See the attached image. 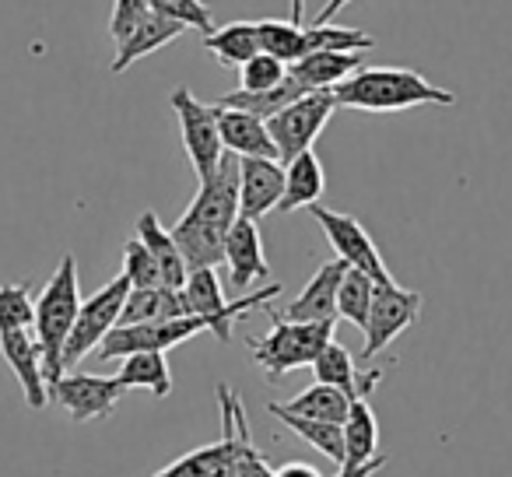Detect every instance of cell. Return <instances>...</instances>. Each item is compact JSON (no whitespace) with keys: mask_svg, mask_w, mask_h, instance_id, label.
I'll use <instances>...</instances> for the list:
<instances>
[{"mask_svg":"<svg viewBox=\"0 0 512 477\" xmlns=\"http://www.w3.org/2000/svg\"><path fill=\"white\" fill-rule=\"evenodd\" d=\"M218 404H221V439L179 456V460L155 470L151 477H232L242 428H246V411H242L235 390L225 383L218 386Z\"/></svg>","mask_w":512,"mask_h":477,"instance_id":"5b68a950","label":"cell"},{"mask_svg":"<svg viewBox=\"0 0 512 477\" xmlns=\"http://www.w3.org/2000/svg\"><path fill=\"white\" fill-rule=\"evenodd\" d=\"M256 32H260V50L274 53L285 64H295L309 53V29H302V22H281V18H264L256 22Z\"/></svg>","mask_w":512,"mask_h":477,"instance_id":"f1b7e54d","label":"cell"},{"mask_svg":"<svg viewBox=\"0 0 512 477\" xmlns=\"http://www.w3.org/2000/svg\"><path fill=\"white\" fill-rule=\"evenodd\" d=\"M379 449V421H376V411L369 407V400L358 397L351 400V411L344 418V470L351 467H362L369 463Z\"/></svg>","mask_w":512,"mask_h":477,"instance_id":"603a6c76","label":"cell"},{"mask_svg":"<svg viewBox=\"0 0 512 477\" xmlns=\"http://www.w3.org/2000/svg\"><path fill=\"white\" fill-rule=\"evenodd\" d=\"M372 288H376V281L369 274L358 271V267H348V274L341 278V288H337V320L365 330L369 306H372Z\"/></svg>","mask_w":512,"mask_h":477,"instance_id":"f546056e","label":"cell"},{"mask_svg":"<svg viewBox=\"0 0 512 477\" xmlns=\"http://www.w3.org/2000/svg\"><path fill=\"white\" fill-rule=\"evenodd\" d=\"M148 8L172 18V22L186 25V29H197L200 36H207V32L214 29L211 8H207L204 0H148Z\"/></svg>","mask_w":512,"mask_h":477,"instance_id":"836d02e7","label":"cell"},{"mask_svg":"<svg viewBox=\"0 0 512 477\" xmlns=\"http://www.w3.org/2000/svg\"><path fill=\"white\" fill-rule=\"evenodd\" d=\"M362 67V53H344V50H313L302 60L288 64V74L299 81L306 92H320V88H334L344 78Z\"/></svg>","mask_w":512,"mask_h":477,"instance_id":"ffe728a7","label":"cell"},{"mask_svg":"<svg viewBox=\"0 0 512 477\" xmlns=\"http://www.w3.org/2000/svg\"><path fill=\"white\" fill-rule=\"evenodd\" d=\"M225 264H228V285L235 292H246L249 285L271 281V264L264 257V239L253 218H235L225 239Z\"/></svg>","mask_w":512,"mask_h":477,"instance_id":"5bb4252c","label":"cell"},{"mask_svg":"<svg viewBox=\"0 0 512 477\" xmlns=\"http://www.w3.org/2000/svg\"><path fill=\"white\" fill-rule=\"evenodd\" d=\"M383 467H386V456H372V460L362 463V467H351V470L341 467V474H337V477H376Z\"/></svg>","mask_w":512,"mask_h":477,"instance_id":"d590c367","label":"cell"},{"mask_svg":"<svg viewBox=\"0 0 512 477\" xmlns=\"http://www.w3.org/2000/svg\"><path fill=\"white\" fill-rule=\"evenodd\" d=\"M36 320V302L22 281L0 285V330H22Z\"/></svg>","mask_w":512,"mask_h":477,"instance_id":"1f68e13d","label":"cell"},{"mask_svg":"<svg viewBox=\"0 0 512 477\" xmlns=\"http://www.w3.org/2000/svg\"><path fill=\"white\" fill-rule=\"evenodd\" d=\"M267 411L278 421H285V428H292V432L299 435L302 442H309L316 453L334 460L337 467L344 463V425H337V421H320V418H302V414L285 411L281 404H267Z\"/></svg>","mask_w":512,"mask_h":477,"instance_id":"4316f807","label":"cell"},{"mask_svg":"<svg viewBox=\"0 0 512 477\" xmlns=\"http://www.w3.org/2000/svg\"><path fill=\"white\" fill-rule=\"evenodd\" d=\"M344 274H348V264H344L341 257L327 260V264L306 281L299 299L281 316H288V320H306V323H337V288H341Z\"/></svg>","mask_w":512,"mask_h":477,"instance_id":"2e32d148","label":"cell"},{"mask_svg":"<svg viewBox=\"0 0 512 477\" xmlns=\"http://www.w3.org/2000/svg\"><path fill=\"white\" fill-rule=\"evenodd\" d=\"M306 18V0H292V22H302Z\"/></svg>","mask_w":512,"mask_h":477,"instance_id":"f35d334b","label":"cell"},{"mask_svg":"<svg viewBox=\"0 0 512 477\" xmlns=\"http://www.w3.org/2000/svg\"><path fill=\"white\" fill-rule=\"evenodd\" d=\"M127 295H130V281L123 278V274H116V278L109 281V285H102L92 299L81 302L78 320H74V330H71V337H67V348H64V369L81 365L102 341H106L109 330L120 327Z\"/></svg>","mask_w":512,"mask_h":477,"instance_id":"ba28073f","label":"cell"},{"mask_svg":"<svg viewBox=\"0 0 512 477\" xmlns=\"http://www.w3.org/2000/svg\"><path fill=\"white\" fill-rule=\"evenodd\" d=\"M218 106V102H214ZM218 130H221V144L225 151L239 158H278L274 148V137L267 130L264 116L249 113V109H235V106H218Z\"/></svg>","mask_w":512,"mask_h":477,"instance_id":"e0dca14e","label":"cell"},{"mask_svg":"<svg viewBox=\"0 0 512 477\" xmlns=\"http://www.w3.org/2000/svg\"><path fill=\"white\" fill-rule=\"evenodd\" d=\"M285 193V162L278 158H239V214L260 221L278 211Z\"/></svg>","mask_w":512,"mask_h":477,"instance_id":"9a60e30c","label":"cell"},{"mask_svg":"<svg viewBox=\"0 0 512 477\" xmlns=\"http://www.w3.org/2000/svg\"><path fill=\"white\" fill-rule=\"evenodd\" d=\"M309 369H313L316 383L341 386V390H348L355 400L358 397L369 400V393L383 383V369H379V365H372V369H358L355 355H351L341 341H330L327 348L316 355V362L309 365Z\"/></svg>","mask_w":512,"mask_h":477,"instance_id":"ac0fdd59","label":"cell"},{"mask_svg":"<svg viewBox=\"0 0 512 477\" xmlns=\"http://www.w3.org/2000/svg\"><path fill=\"white\" fill-rule=\"evenodd\" d=\"M148 0H113V18H109V36L116 39V43H123V39L130 36V32L137 29V25L148 18Z\"/></svg>","mask_w":512,"mask_h":477,"instance_id":"e575fe53","label":"cell"},{"mask_svg":"<svg viewBox=\"0 0 512 477\" xmlns=\"http://www.w3.org/2000/svg\"><path fill=\"white\" fill-rule=\"evenodd\" d=\"M211 334L214 323L207 316H172V320H155V323H120V327L109 330L106 341L95 348V355L102 362H113V358H127L134 351H169L176 344L190 341L197 334Z\"/></svg>","mask_w":512,"mask_h":477,"instance_id":"9c48e42d","label":"cell"},{"mask_svg":"<svg viewBox=\"0 0 512 477\" xmlns=\"http://www.w3.org/2000/svg\"><path fill=\"white\" fill-rule=\"evenodd\" d=\"M172 113H176V120H179L186 158H190L193 172H197V183H200V179H207L218 169L221 155H225V144H221V130H218V106L200 102L190 88L179 85L176 92H172Z\"/></svg>","mask_w":512,"mask_h":477,"instance_id":"52a82bcc","label":"cell"},{"mask_svg":"<svg viewBox=\"0 0 512 477\" xmlns=\"http://www.w3.org/2000/svg\"><path fill=\"white\" fill-rule=\"evenodd\" d=\"M351 393L341 390V386H330V383H313L309 390H302L299 397L285 400V411L292 414H302V418H320V421H337V425H344V418H348L351 411Z\"/></svg>","mask_w":512,"mask_h":477,"instance_id":"83f0119b","label":"cell"},{"mask_svg":"<svg viewBox=\"0 0 512 477\" xmlns=\"http://www.w3.org/2000/svg\"><path fill=\"white\" fill-rule=\"evenodd\" d=\"M348 4H351V0H327V4H323V11L316 15V25H323V22H330L334 15H341Z\"/></svg>","mask_w":512,"mask_h":477,"instance_id":"74e56055","label":"cell"},{"mask_svg":"<svg viewBox=\"0 0 512 477\" xmlns=\"http://www.w3.org/2000/svg\"><path fill=\"white\" fill-rule=\"evenodd\" d=\"M81 309V281H78V260L74 253H67L60 260V267L53 271V278L46 281V288L36 299V320H32V334L43 351V369H46V386H57L64 376V348L67 337L74 330Z\"/></svg>","mask_w":512,"mask_h":477,"instance_id":"3957f363","label":"cell"},{"mask_svg":"<svg viewBox=\"0 0 512 477\" xmlns=\"http://www.w3.org/2000/svg\"><path fill=\"white\" fill-rule=\"evenodd\" d=\"M267 313H271V334L249 341V351L271 383L285 379L295 369H309L316 355L334 341V323L288 320V316L274 313L271 306H267Z\"/></svg>","mask_w":512,"mask_h":477,"instance_id":"277c9868","label":"cell"},{"mask_svg":"<svg viewBox=\"0 0 512 477\" xmlns=\"http://www.w3.org/2000/svg\"><path fill=\"white\" fill-rule=\"evenodd\" d=\"M323 190H327V172H323V162L316 158V151H302L292 162H285V193H281L278 211L292 214L299 207L320 204Z\"/></svg>","mask_w":512,"mask_h":477,"instance_id":"44dd1931","label":"cell"},{"mask_svg":"<svg viewBox=\"0 0 512 477\" xmlns=\"http://www.w3.org/2000/svg\"><path fill=\"white\" fill-rule=\"evenodd\" d=\"M120 372L116 379L123 390H148L155 397H169L172 393V369L165 351H134V355L120 358Z\"/></svg>","mask_w":512,"mask_h":477,"instance_id":"484cf974","label":"cell"},{"mask_svg":"<svg viewBox=\"0 0 512 477\" xmlns=\"http://www.w3.org/2000/svg\"><path fill=\"white\" fill-rule=\"evenodd\" d=\"M123 397V383L116 376H95V372H64L60 383L50 390V400L64 407L67 418L88 425L102 421L116 411V400Z\"/></svg>","mask_w":512,"mask_h":477,"instance_id":"7c38bea8","label":"cell"},{"mask_svg":"<svg viewBox=\"0 0 512 477\" xmlns=\"http://www.w3.org/2000/svg\"><path fill=\"white\" fill-rule=\"evenodd\" d=\"M137 239H141V243L151 250V257H155L158 271H162V285L165 288H183L190 267H186L176 239H172L169 228L158 221L155 211H144L141 218H137Z\"/></svg>","mask_w":512,"mask_h":477,"instance_id":"7402d4cb","label":"cell"},{"mask_svg":"<svg viewBox=\"0 0 512 477\" xmlns=\"http://www.w3.org/2000/svg\"><path fill=\"white\" fill-rule=\"evenodd\" d=\"M309 214L320 221L327 243L334 246V253L344 260V264L365 271L372 281H393L383 264V253H379V246L372 243V235L365 232V225L355 218V214L330 211V207H323V204H309Z\"/></svg>","mask_w":512,"mask_h":477,"instance_id":"8fae6325","label":"cell"},{"mask_svg":"<svg viewBox=\"0 0 512 477\" xmlns=\"http://www.w3.org/2000/svg\"><path fill=\"white\" fill-rule=\"evenodd\" d=\"M337 99L334 88H320V92H306L274 116H267V130L278 148V162H292L295 155L313 148V141L323 134L327 120L334 116Z\"/></svg>","mask_w":512,"mask_h":477,"instance_id":"8992f818","label":"cell"},{"mask_svg":"<svg viewBox=\"0 0 512 477\" xmlns=\"http://www.w3.org/2000/svg\"><path fill=\"white\" fill-rule=\"evenodd\" d=\"M271 477H323L309 463H285V467H271Z\"/></svg>","mask_w":512,"mask_h":477,"instance_id":"8d00e7d4","label":"cell"},{"mask_svg":"<svg viewBox=\"0 0 512 477\" xmlns=\"http://www.w3.org/2000/svg\"><path fill=\"white\" fill-rule=\"evenodd\" d=\"M0 355L11 365L18 386L25 393V404L32 411H43L50 404V386H46V369H43V351L32 334V327L22 330H0Z\"/></svg>","mask_w":512,"mask_h":477,"instance_id":"4fadbf2b","label":"cell"},{"mask_svg":"<svg viewBox=\"0 0 512 477\" xmlns=\"http://www.w3.org/2000/svg\"><path fill=\"white\" fill-rule=\"evenodd\" d=\"M285 78H288V64L264 50L256 53V57H249L246 64L239 67L242 92H271V88H278Z\"/></svg>","mask_w":512,"mask_h":477,"instance_id":"4dcf8cb0","label":"cell"},{"mask_svg":"<svg viewBox=\"0 0 512 477\" xmlns=\"http://www.w3.org/2000/svg\"><path fill=\"white\" fill-rule=\"evenodd\" d=\"M123 278L130 281V288H158L162 285V271H158L151 250L141 243V239H130L123 246Z\"/></svg>","mask_w":512,"mask_h":477,"instance_id":"d6a6232c","label":"cell"},{"mask_svg":"<svg viewBox=\"0 0 512 477\" xmlns=\"http://www.w3.org/2000/svg\"><path fill=\"white\" fill-rule=\"evenodd\" d=\"M421 292L411 288H400L397 281H376L372 288V306H369V320H365V348H362V362L383 355L407 327H414L421 316Z\"/></svg>","mask_w":512,"mask_h":477,"instance_id":"30bf717a","label":"cell"},{"mask_svg":"<svg viewBox=\"0 0 512 477\" xmlns=\"http://www.w3.org/2000/svg\"><path fill=\"white\" fill-rule=\"evenodd\" d=\"M337 109L362 113H400L414 106H453L456 95L439 88L411 67H358L351 78L334 85Z\"/></svg>","mask_w":512,"mask_h":477,"instance_id":"7a4b0ae2","label":"cell"},{"mask_svg":"<svg viewBox=\"0 0 512 477\" xmlns=\"http://www.w3.org/2000/svg\"><path fill=\"white\" fill-rule=\"evenodd\" d=\"M172 316H190L183 299V288H130L127 302H123L120 323H155L172 320Z\"/></svg>","mask_w":512,"mask_h":477,"instance_id":"cb8c5ba5","label":"cell"},{"mask_svg":"<svg viewBox=\"0 0 512 477\" xmlns=\"http://www.w3.org/2000/svg\"><path fill=\"white\" fill-rule=\"evenodd\" d=\"M186 32V25L172 22V18L158 15V11H148V18H144L141 25H137L134 32H130L123 43H116V57H113V74H123L130 64H137V60L151 57L155 50H162V46L176 43L179 36Z\"/></svg>","mask_w":512,"mask_h":477,"instance_id":"d6986e66","label":"cell"},{"mask_svg":"<svg viewBox=\"0 0 512 477\" xmlns=\"http://www.w3.org/2000/svg\"><path fill=\"white\" fill-rule=\"evenodd\" d=\"M204 50L218 60L221 67H235L239 71L249 57L260 53V32L256 22H228V25H214L204 36Z\"/></svg>","mask_w":512,"mask_h":477,"instance_id":"d4e9b609","label":"cell"},{"mask_svg":"<svg viewBox=\"0 0 512 477\" xmlns=\"http://www.w3.org/2000/svg\"><path fill=\"white\" fill-rule=\"evenodd\" d=\"M235 218H239V155L225 151L218 169L200 179L197 197L190 200L183 218L169 228L190 271L225 264V239Z\"/></svg>","mask_w":512,"mask_h":477,"instance_id":"6da1fadb","label":"cell"}]
</instances>
